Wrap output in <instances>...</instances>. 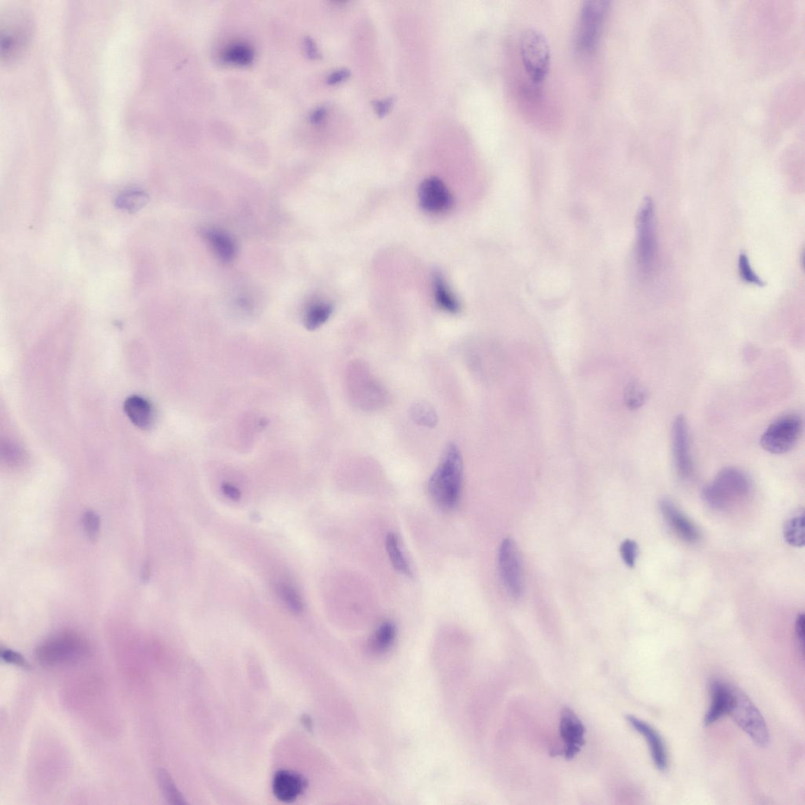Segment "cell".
I'll list each match as a JSON object with an SVG mask.
<instances>
[{"mask_svg":"<svg viewBox=\"0 0 805 805\" xmlns=\"http://www.w3.org/2000/svg\"><path fill=\"white\" fill-rule=\"evenodd\" d=\"M464 480V461L458 446L450 443L440 464L429 480L428 490L434 503L443 510L457 506Z\"/></svg>","mask_w":805,"mask_h":805,"instance_id":"cell-1","label":"cell"},{"mask_svg":"<svg viewBox=\"0 0 805 805\" xmlns=\"http://www.w3.org/2000/svg\"><path fill=\"white\" fill-rule=\"evenodd\" d=\"M752 490L749 478L739 469L727 467L703 490L706 503L716 511H727L744 501Z\"/></svg>","mask_w":805,"mask_h":805,"instance_id":"cell-2","label":"cell"},{"mask_svg":"<svg viewBox=\"0 0 805 805\" xmlns=\"http://www.w3.org/2000/svg\"><path fill=\"white\" fill-rule=\"evenodd\" d=\"M519 53L531 83L542 86L550 68V48L547 38L537 29H525L520 37Z\"/></svg>","mask_w":805,"mask_h":805,"instance_id":"cell-3","label":"cell"},{"mask_svg":"<svg viewBox=\"0 0 805 805\" xmlns=\"http://www.w3.org/2000/svg\"><path fill=\"white\" fill-rule=\"evenodd\" d=\"M727 714L732 716L741 730L760 747L769 744L770 734L769 727L762 713L743 692L731 685V699Z\"/></svg>","mask_w":805,"mask_h":805,"instance_id":"cell-4","label":"cell"},{"mask_svg":"<svg viewBox=\"0 0 805 805\" xmlns=\"http://www.w3.org/2000/svg\"><path fill=\"white\" fill-rule=\"evenodd\" d=\"M90 652L87 640L79 634L65 632L43 642L37 649L38 661L45 667L77 662Z\"/></svg>","mask_w":805,"mask_h":805,"instance_id":"cell-5","label":"cell"},{"mask_svg":"<svg viewBox=\"0 0 805 805\" xmlns=\"http://www.w3.org/2000/svg\"><path fill=\"white\" fill-rule=\"evenodd\" d=\"M610 3L604 0H589L583 3L578 28L576 31V49L582 55H591L603 34Z\"/></svg>","mask_w":805,"mask_h":805,"instance_id":"cell-6","label":"cell"},{"mask_svg":"<svg viewBox=\"0 0 805 805\" xmlns=\"http://www.w3.org/2000/svg\"><path fill=\"white\" fill-rule=\"evenodd\" d=\"M31 34V21L27 12L13 9L5 13L0 27L1 58L6 62L15 60L28 45Z\"/></svg>","mask_w":805,"mask_h":805,"instance_id":"cell-7","label":"cell"},{"mask_svg":"<svg viewBox=\"0 0 805 805\" xmlns=\"http://www.w3.org/2000/svg\"><path fill=\"white\" fill-rule=\"evenodd\" d=\"M657 252L655 213L654 203L646 198L637 217V262L644 275H648L654 267Z\"/></svg>","mask_w":805,"mask_h":805,"instance_id":"cell-8","label":"cell"},{"mask_svg":"<svg viewBox=\"0 0 805 805\" xmlns=\"http://www.w3.org/2000/svg\"><path fill=\"white\" fill-rule=\"evenodd\" d=\"M803 427L802 418L789 414L772 422L764 433L760 445L771 454H784L793 448L799 440Z\"/></svg>","mask_w":805,"mask_h":805,"instance_id":"cell-9","label":"cell"},{"mask_svg":"<svg viewBox=\"0 0 805 805\" xmlns=\"http://www.w3.org/2000/svg\"><path fill=\"white\" fill-rule=\"evenodd\" d=\"M499 569L507 592L513 599L521 597L524 590L521 557L516 544L510 538L505 539L500 545Z\"/></svg>","mask_w":805,"mask_h":805,"instance_id":"cell-10","label":"cell"},{"mask_svg":"<svg viewBox=\"0 0 805 805\" xmlns=\"http://www.w3.org/2000/svg\"><path fill=\"white\" fill-rule=\"evenodd\" d=\"M671 442L676 472L682 480H688L693 473V462L690 455L688 425L683 415L678 416L674 421Z\"/></svg>","mask_w":805,"mask_h":805,"instance_id":"cell-11","label":"cell"},{"mask_svg":"<svg viewBox=\"0 0 805 805\" xmlns=\"http://www.w3.org/2000/svg\"><path fill=\"white\" fill-rule=\"evenodd\" d=\"M418 200L423 211L431 214L445 213L453 205V196L445 183L435 176L421 183Z\"/></svg>","mask_w":805,"mask_h":805,"instance_id":"cell-12","label":"cell"},{"mask_svg":"<svg viewBox=\"0 0 805 805\" xmlns=\"http://www.w3.org/2000/svg\"><path fill=\"white\" fill-rule=\"evenodd\" d=\"M585 727L578 716L571 709L564 708L560 721V735L565 744L564 756L567 760H572L578 755L585 743Z\"/></svg>","mask_w":805,"mask_h":805,"instance_id":"cell-13","label":"cell"},{"mask_svg":"<svg viewBox=\"0 0 805 805\" xmlns=\"http://www.w3.org/2000/svg\"><path fill=\"white\" fill-rule=\"evenodd\" d=\"M626 720L648 741L653 762H654L656 768L660 771H667L669 762L668 754L661 734L648 722L637 718L635 715H627Z\"/></svg>","mask_w":805,"mask_h":805,"instance_id":"cell-14","label":"cell"},{"mask_svg":"<svg viewBox=\"0 0 805 805\" xmlns=\"http://www.w3.org/2000/svg\"><path fill=\"white\" fill-rule=\"evenodd\" d=\"M660 509L665 521L681 540L689 543L698 542L700 538L698 528L674 503L669 499H663Z\"/></svg>","mask_w":805,"mask_h":805,"instance_id":"cell-15","label":"cell"},{"mask_svg":"<svg viewBox=\"0 0 805 805\" xmlns=\"http://www.w3.org/2000/svg\"><path fill=\"white\" fill-rule=\"evenodd\" d=\"M308 788L306 778L297 773L282 770L276 773L272 781V790L278 801L294 802Z\"/></svg>","mask_w":805,"mask_h":805,"instance_id":"cell-16","label":"cell"},{"mask_svg":"<svg viewBox=\"0 0 805 805\" xmlns=\"http://www.w3.org/2000/svg\"><path fill=\"white\" fill-rule=\"evenodd\" d=\"M710 692L712 694V703L705 716L706 726L713 725L727 713L731 699V685L720 680H713L710 683Z\"/></svg>","mask_w":805,"mask_h":805,"instance_id":"cell-17","label":"cell"},{"mask_svg":"<svg viewBox=\"0 0 805 805\" xmlns=\"http://www.w3.org/2000/svg\"><path fill=\"white\" fill-rule=\"evenodd\" d=\"M124 408L127 416L138 428L148 429L153 422V409L150 404L141 397L131 396L127 399Z\"/></svg>","mask_w":805,"mask_h":805,"instance_id":"cell-18","label":"cell"},{"mask_svg":"<svg viewBox=\"0 0 805 805\" xmlns=\"http://www.w3.org/2000/svg\"><path fill=\"white\" fill-rule=\"evenodd\" d=\"M433 286L437 306L446 313H458L460 310V304L452 291L450 290L445 278L439 271L434 272Z\"/></svg>","mask_w":805,"mask_h":805,"instance_id":"cell-19","label":"cell"},{"mask_svg":"<svg viewBox=\"0 0 805 805\" xmlns=\"http://www.w3.org/2000/svg\"><path fill=\"white\" fill-rule=\"evenodd\" d=\"M206 237L220 261L229 263L236 257V244L227 234L219 230L209 229L206 231Z\"/></svg>","mask_w":805,"mask_h":805,"instance_id":"cell-20","label":"cell"},{"mask_svg":"<svg viewBox=\"0 0 805 805\" xmlns=\"http://www.w3.org/2000/svg\"><path fill=\"white\" fill-rule=\"evenodd\" d=\"M397 627L390 620L384 621L378 627L371 639V648L377 653L388 650L395 641Z\"/></svg>","mask_w":805,"mask_h":805,"instance_id":"cell-21","label":"cell"},{"mask_svg":"<svg viewBox=\"0 0 805 805\" xmlns=\"http://www.w3.org/2000/svg\"><path fill=\"white\" fill-rule=\"evenodd\" d=\"M386 551H387L392 567L401 574L411 576V569L409 563L401 549L398 537L394 534H390L385 541Z\"/></svg>","mask_w":805,"mask_h":805,"instance_id":"cell-22","label":"cell"},{"mask_svg":"<svg viewBox=\"0 0 805 805\" xmlns=\"http://www.w3.org/2000/svg\"><path fill=\"white\" fill-rule=\"evenodd\" d=\"M333 313V306L327 302L313 304L304 314V325L309 329L320 327L329 320Z\"/></svg>","mask_w":805,"mask_h":805,"instance_id":"cell-23","label":"cell"},{"mask_svg":"<svg viewBox=\"0 0 805 805\" xmlns=\"http://www.w3.org/2000/svg\"><path fill=\"white\" fill-rule=\"evenodd\" d=\"M148 200L147 193L138 189H129L118 195L116 206L122 211L137 212L147 205Z\"/></svg>","mask_w":805,"mask_h":805,"instance_id":"cell-24","label":"cell"},{"mask_svg":"<svg viewBox=\"0 0 805 805\" xmlns=\"http://www.w3.org/2000/svg\"><path fill=\"white\" fill-rule=\"evenodd\" d=\"M783 535L785 541L790 546L795 548L804 546V515L803 513L788 520L784 525Z\"/></svg>","mask_w":805,"mask_h":805,"instance_id":"cell-25","label":"cell"},{"mask_svg":"<svg viewBox=\"0 0 805 805\" xmlns=\"http://www.w3.org/2000/svg\"><path fill=\"white\" fill-rule=\"evenodd\" d=\"M276 592L285 606L294 614H301L304 611V605L303 599L292 585L283 581L278 582L276 585Z\"/></svg>","mask_w":805,"mask_h":805,"instance_id":"cell-26","label":"cell"},{"mask_svg":"<svg viewBox=\"0 0 805 805\" xmlns=\"http://www.w3.org/2000/svg\"><path fill=\"white\" fill-rule=\"evenodd\" d=\"M255 59L252 49L243 43H236L228 48L224 54V59L228 63L237 66H247Z\"/></svg>","mask_w":805,"mask_h":805,"instance_id":"cell-27","label":"cell"},{"mask_svg":"<svg viewBox=\"0 0 805 805\" xmlns=\"http://www.w3.org/2000/svg\"><path fill=\"white\" fill-rule=\"evenodd\" d=\"M157 779L164 797L170 804L177 805L187 804L169 772L164 769L160 770L158 771Z\"/></svg>","mask_w":805,"mask_h":805,"instance_id":"cell-28","label":"cell"},{"mask_svg":"<svg viewBox=\"0 0 805 805\" xmlns=\"http://www.w3.org/2000/svg\"><path fill=\"white\" fill-rule=\"evenodd\" d=\"M412 420L421 426L434 427L439 421L435 410L427 403H417L410 411Z\"/></svg>","mask_w":805,"mask_h":805,"instance_id":"cell-29","label":"cell"},{"mask_svg":"<svg viewBox=\"0 0 805 805\" xmlns=\"http://www.w3.org/2000/svg\"><path fill=\"white\" fill-rule=\"evenodd\" d=\"M648 392L644 386L638 382H632L627 385L625 391V403L626 407L630 410H637L645 404Z\"/></svg>","mask_w":805,"mask_h":805,"instance_id":"cell-30","label":"cell"},{"mask_svg":"<svg viewBox=\"0 0 805 805\" xmlns=\"http://www.w3.org/2000/svg\"><path fill=\"white\" fill-rule=\"evenodd\" d=\"M739 275L746 283L756 285L757 287H764L765 283L753 270L750 259L745 252H741L739 258Z\"/></svg>","mask_w":805,"mask_h":805,"instance_id":"cell-31","label":"cell"},{"mask_svg":"<svg viewBox=\"0 0 805 805\" xmlns=\"http://www.w3.org/2000/svg\"><path fill=\"white\" fill-rule=\"evenodd\" d=\"M84 525L87 537L91 541H96L100 529V520L97 513L92 511H87L84 516Z\"/></svg>","mask_w":805,"mask_h":805,"instance_id":"cell-32","label":"cell"},{"mask_svg":"<svg viewBox=\"0 0 805 805\" xmlns=\"http://www.w3.org/2000/svg\"><path fill=\"white\" fill-rule=\"evenodd\" d=\"M638 553L639 548L635 541L626 540L621 544L620 555L627 567L632 568L635 566Z\"/></svg>","mask_w":805,"mask_h":805,"instance_id":"cell-33","label":"cell"},{"mask_svg":"<svg viewBox=\"0 0 805 805\" xmlns=\"http://www.w3.org/2000/svg\"><path fill=\"white\" fill-rule=\"evenodd\" d=\"M0 656L2 660L8 664H15L17 667L29 669L30 665L19 653L8 648L1 649Z\"/></svg>","mask_w":805,"mask_h":805,"instance_id":"cell-34","label":"cell"},{"mask_svg":"<svg viewBox=\"0 0 805 805\" xmlns=\"http://www.w3.org/2000/svg\"><path fill=\"white\" fill-rule=\"evenodd\" d=\"M804 623H805L804 615L803 613L798 615V616L796 619L795 631H796V636H797V639L798 646H799V650H800L802 655H804Z\"/></svg>","mask_w":805,"mask_h":805,"instance_id":"cell-35","label":"cell"},{"mask_svg":"<svg viewBox=\"0 0 805 805\" xmlns=\"http://www.w3.org/2000/svg\"><path fill=\"white\" fill-rule=\"evenodd\" d=\"M350 71L347 69H339L329 76L327 83L331 85H339L350 78Z\"/></svg>","mask_w":805,"mask_h":805,"instance_id":"cell-36","label":"cell"},{"mask_svg":"<svg viewBox=\"0 0 805 805\" xmlns=\"http://www.w3.org/2000/svg\"><path fill=\"white\" fill-rule=\"evenodd\" d=\"M394 103V101L392 98L377 101L375 104V109L378 115L380 117H385L390 111Z\"/></svg>","mask_w":805,"mask_h":805,"instance_id":"cell-37","label":"cell"},{"mask_svg":"<svg viewBox=\"0 0 805 805\" xmlns=\"http://www.w3.org/2000/svg\"><path fill=\"white\" fill-rule=\"evenodd\" d=\"M223 492L226 497L234 500V501H238L241 498L239 490L231 485H225L223 486Z\"/></svg>","mask_w":805,"mask_h":805,"instance_id":"cell-38","label":"cell"},{"mask_svg":"<svg viewBox=\"0 0 805 805\" xmlns=\"http://www.w3.org/2000/svg\"><path fill=\"white\" fill-rule=\"evenodd\" d=\"M306 52L311 58L317 59L318 57H320V54L318 50L316 48L315 44L313 40L310 39V38H307L306 40Z\"/></svg>","mask_w":805,"mask_h":805,"instance_id":"cell-39","label":"cell"},{"mask_svg":"<svg viewBox=\"0 0 805 805\" xmlns=\"http://www.w3.org/2000/svg\"><path fill=\"white\" fill-rule=\"evenodd\" d=\"M326 115V111L323 108H319L313 114L312 120L315 124H319L325 119Z\"/></svg>","mask_w":805,"mask_h":805,"instance_id":"cell-40","label":"cell"},{"mask_svg":"<svg viewBox=\"0 0 805 805\" xmlns=\"http://www.w3.org/2000/svg\"><path fill=\"white\" fill-rule=\"evenodd\" d=\"M143 571V573L142 576H143V580L144 581L148 580L149 578V576H150V568H149L148 565L145 566Z\"/></svg>","mask_w":805,"mask_h":805,"instance_id":"cell-41","label":"cell"}]
</instances>
